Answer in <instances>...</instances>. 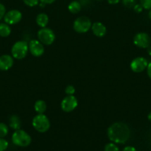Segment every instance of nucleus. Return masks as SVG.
I'll use <instances>...</instances> for the list:
<instances>
[{"label":"nucleus","mask_w":151,"mask_h":151,"mask_svg":"<svg viewBox=\"0 0 151 151\" xmlns=\"http://www.w3.org/2000/svg\"><path fill=\"white\" fill-rule=\"evenodd\" d=\"M92 23L90 19L86 16L78 17L74 21L73 29L78 33H85L91 29Z\"/></svg>","instance_id":"nucleus-6"},{"label":"nucleus","mask_w":151,"mask_h":151,"mask_svg":"<svg viewBox=\"0 0 151 151\" xmlns=\"http://www.w3.org/2000/svg\"><path fill=\"white\" fill-rule=\"evenodd\" d=\"M34 109L38 114H44L47 109V104L44 100H38L35 103Z\"/></svg>","instance_id":"nucleus-17"},{"label":"nucleus","mask_w":151,"mask_h":151,"mask_svg":"<svg viewBox=\"0 0 151 151\" xmlns=\"http://www.w3.org/2000/svg\"><path fill=\"white\" fill-rule=\"evenodd\" d=\"M36 22L38 26L40 27H46L49 22L48 16L44 13H39V14L37 15Z\"/></svg>","instance_id":"nucleus-14"},{"label":"nucleus","mask_w":151,"mask_h":151,"mask_svg":"<svg viewBox=\"0 0 151 151\" xmlns=\"http://www.w3.org/2000/svg\"><path fill=\"white\" fill-rule=\"evenodd\" d=\"M22 14L19 10H11L5 13L4 20L5 23L9 25H13L18 24L22 20Z\"/></svg>","instance_id":"nucleus-11"},{"label":"nucleus","mask_w":151,"mask_h":151,"mask_svg":"<svg viewBox=\"0 0 151 151\" xmlns=\"http://www.w3.org/2000/svg\"><path fill=\"white\" fill-rule=\"evenodd\" d=\"M38 40L44 45H51L56 39L54 32L47 27H41L37 32Z\"/></svg>","instance_id":"nucleus-5"},{"label":"nucleus","mask_w":151,"mask_h":151,"mask_svg":"<svg viewBox=\"0 0 151 151\" xmlns=\"http://www.w3.org/2000/svg\"><path fill=\"white\" fill-rule=\"evenodd\" d=\"M76 92V89L74 88L73 86L72 85H68V86L65 88V93L68 95H73Z\"/></svg>","instance_id":"nucleus-25"},{"label":"nucleus","mask_w":151,"mask_h":151,"mask_svg":"<svg viewBox=\"0 0 151 151\" xmlns=\"http://www.w3.org/2000/svg\"><path fill=\"white\" fill-rule=\"evenodd\" d=\"M148 16H149L150 19V20H151V9H150V10L149 13H148Z\"/></svg>","instance_id":"nucleus-35"},{"label":"nucleus","mask_w":151,"mask_h":151,"mask_svg":"<svg viewBox=\"0 0 151 151\" xmlns=\"http://www.w3.org/2000/svg\"><path fill=\"white\" fill-rule=\"evenodd\" d=\"M110 4H116L119 3L121 0H107Z\"/></svg>","instance_id":"nucleus-31"},{"label":"nucleus","mask_w":151,"mask_h":151,"mask_svg":"<svg viewBox=\"0 0 151 151\" xmlns=\"http://www.w3.org/2000/svg\"><path fill=\"white\" fill-rule=\"evenodd\" d=\"M28 48L30 52L34 57H40L44 52V44H41L38 40H31L28 44Z\"/></svg>","instance_id":"nucleus-10"},{"label":"nucleus","mask_w":151,"mask_h":151,"mask_svg":"<svg viewBox=\"0 0 151 151\" xmlns=\"http://www.w3.org/2000/svg\"><path fill=\"white\" fill-rule=\"evenodd\" d=\"M11 33V29H10L9 24L7 23L0 24V36L7 37Z\"/></svg>","instance_id":"nucleus-18"},{"label":"nucleus","mask_w":151,"mask_h":151,"mask_svg":"<svg viewBox=\"0 0 151 151\" xmlns=\"http://www.w3.org/2000/svg\"><path fill=\"white\" fill-rule=\"evenodd\" d=\"M133 8V10H134V11L137 13H142V10H143V9H144L143 7L141 5V4H136Z\"/></svg>","instance_id":"nucleus-27"},{"label":"nucleus","mask_w":151,"mask_h":151,"mask_svg":"<svg viewBox=\"0 0 151 151\" xmlns=\"http://www.w3.org/2000/svg\"><path fill=\"white\" fill-rule=\"evenodd\" d=\"M140 4L145 10L151 9V0H140Z\"/></svg>","instance_id":"nucleus-22"},{"label":"nucleus","mask_w":151,"mask_h":151,"mask_svg":"<svg viewBox=\"0 0 151 151\" xmlns=\"http://www.w3.org/2000/svg\"><path fill=\"white\" fill-rule=\"evenodd\" d=\"M38 5H39V7H44L46 6V4H44V3H42V2H40L39 4H38Z\"/></svg>","instance_id":"nucleus-33"},{"label":"nucleus","mask_w":151,"mask_h":151,"mask_svg":"<svg viewBox=\"0 0 151 151\" xmlns=\"http://www.w3.org/2000/svg\"><path fill=\"white\" fill-rule=\"evenodd\" d=\"M121 1L124 6L128 8H132L136 4V0H121Z\"/></svg>","instance_id":"nucleus-21"},{"label":"nucleus","mask_w":151,"mask_h":151,"mask_svg":"<svg viewBox=\"0 0 151 151\" xmlns=\"http://www.w3.org/2000/svg\"><path fill=\"white\" fill-rule=\"evenodd\" d=\"M91 29L93 31V34L96 36L99 37V38L105 36L107 32V28L105 27V25L104 24H102V22H94L92 24Z\"/></svg>","instance_id":"nucleus-13"},{"label":"nucleus","mask_w":151,"mask_h":151,"mask_svg":"<svg viewBox=\"0 0 151 151\" xmlns=\"http://www.w3.org/2000/svg\"><path fill=\"white\" fill-rule=\"evenodd\" d=\"M28 44L25 41H19L15 43L11 48V54L13 58L21 60L26 57L28 55Z\"/></svg>","instance_id":"nucleus-4"},{"label":"nucleus","mask_w":151,"mask_h":151,"mask_svg":"<svg viewBox=\"0 0 151 151\" xmlns=\"http://www.w3.org/2000/svg\"><path fill=\"white\" fill-rule=\"evenodd\" d=\"M147 53L149 55L151 56V45L147 48Z\"/></svg>","instance_id":"nucleus-32"},{"label":"nucleus","mask_w":151,"mask_h":151,"mask_svg":"<svg viewBox=\"0 0 151 151\" xmlns=\"http://www.w3.org/2000/svg\"><path fill=\"white\" fill-rule=\"evenodd\" d=\"M96 1H102V0H96Z\"/></svg>","instance_id":"nucleus-36"},{"label":"nucleus","mask_w":151,"mask_h":151,"mask_svg":"<svg viewBox=\"0 0 151 151\" xmlns=\"http://www.w3.org/2000/svg\"><path fill=\"white\" fill-rule=\"evenodd\" d=\"M147 73L148 77L150 78V79L151 80V61L150 63H148L147 66Z\"/></svg>","instance_id":"nucleus-28"},{"label":"nucleus","mask_w":151,"mask_h":151,"mask_svg":"<svg viewBox=\"0 0 151 151\" xmlns=\"http://www.w3.org/2000/svg\"><path fill=\"white\" fill-rule=\"evenodd\" d=\"M6 13V8L4 5L1 3H0V20L4 17V15Z\"/></svg>","instance_id":"nucleus-26"},{"label":"nucleus","mask_w":151,"mask_h":151,"mask_svg":"<svg viewBox=\"0 0 151 151\" xmlns=\"http://www.w3.org/2000/svg\"><path fill=\"white\" fill-rule=\"evenodd\" d=\"M109 139L116 144H124L130 137V130L127 125L123 122H114L107 129Z\"/></svg>","instance_id":"nucleus-1"},{"label":"nucleus","mask_w":151,"mask_h":151,"mask_svg":"<svg viewBox=\"0 0 151 151\" xmlns=\"http://www.w3.org/2000/svg\"><path fill=\"white\" fill-rule=\"evenodd\" d=\"M8 134V128L7 125L3 122H0V138H4Z\"/></svg>","instance_id":"nucleus-19"},{"label":"nucleus","mask_w":151,"mask_h":151,"mask_svg":"<svg viewBox=\"0 0 151 151\" xmlns=\"http://www.w3.org/2000/svg\"><path fill=\"white\" fill-rule=\"evenodd\" d=\"M78 106V100L73 95H68L61 103V109L65 112H71L75 110Z\"/></svg>","instance_id":"nucleus-8"},{"label":"nucleus","mask_w":151,"mask_h":151,"mask_svg":"<svg viewBox=\"0 0 151 151\" xmlns=\"http://www.w3.org/2000/svg\"><path fill=\"white\" fill-rule=\"evenodd\" d=\"M24 3L28 7H35L39 4V0H23Z\"/></svg>","instance_id":"nucleus-23"},{"label":"nucleus","mask_w":151,"mask_h":151,"mask_svg":"<svg viewBox=\"0 0 151 151\" xmlns=\"http://www.w3.org/2000/svg\"><path fill=\"white\" fill-rule=\"evenodd\" d=\"M147 119H148V120H149L150 122H151V112H150V113L148 114V115H147Z\"/></svg>","instance_id":"nucleus-34"},{"label":"nucleus","mask_w":151,"mask_h":151,"mask_svg":"<svg viewBox=\"0 0 151 151\" xmlns=\"http://www.w3.org/2000/svg\"><path fill=\"white\" fill-rule=\"evenodd\" d=\"M8 147V142L3 138H0V151H5Z\"/></svg>","instance_id":"nucleus-24"},{"label":"nucleus","mask_w":151,"mask_h":151,"mask_svg":"<svg viewBox=\"0 0 151 151\" xmlns=\"http://www.w3.org/2000/svg\"><path fill=\"white\" fill-rule=\"evenodd\" d=\"M133 44L139 48L147 49L151 45V38L146 32H138L133 38Z\"/></svg>","instance_id":"nucleus-7"},{"label":"nucleus","mask_w":151,"mask_h":151,"mask_svg":"<svg viewBox=\"0 0 151 151\" xmlns=\"http://www.w3.org/2000/svg\"><path fill=\"white\" fill-rule=\"evenodd\" d=\"M40 2H42L45 4H53V2L56 1V0H39Z\"/></svg>","instance_id":"nucleus-29"},{"label":"nucleus","mask_w":151,"mask_h":151,"mask_svg":"<svg viewBox=\"0 0 151 151\" xmlns=\"http://www.w3.org/2000/svg\"><path fill=\"white\" fill-rule=\"evenodd\" d=\"M9 125H10V128L15 131L20 129L21 126H22V122H21L20 118L17 115L11 116L10 118V120H9Z\"/></svg>","instance_id":"nucleus-15"},{"label":"nucleus","mask_w":151,"mask_h":151,"mask_svg":"<svg viewBox=\"0 0 151 151\" xmlns=\"http://www.w3.org/2000/svg\"><path fill=\"white\" fill-rule=\"evenodd\" d=\"M68 10L73 14L78 13L81 10V4L78 1H73L68 4Z\"/></svg>","instance_id":"nucleus-16"},{"label":"nucleus","mask_w":151,"mask_h":151,"mask_svg":"<svg viewBox=\"0 0 151 151\" xmlns=\"http://www.w3.org/2000/svg\"><path fill=\"white\" fill-rule=\"evenodd\" d=\"M13 58L9 55H3L0 57V70L7 71L13 66Z\"/></svg>","instance_id":"nucleus-12"},{"label":"nucleus","mask_w":151,"mask_h":151,"mask_svg":"<svg viewBox=\"0 0 151 151\" xmlns=\"http://www.w3.org/2000/svg\"><path fill=\"white\" fill-rule=\"evenodd\" d=\"M105 151H119V149L115 143H108L105 145Z\"/></svg>","instance_id":"nucleus-20"},{"label":"nucleus","mask_w":151,"mask_h":151,"mask_svg":"<svg viewBox=\"0 0 151 151\" xmlns=\"http://www.w3.org/2000/svg\"><path fill=\"white\" fill-rule=\"evenodd\" d=\"M123 151H137V150H136V149L134 147H133V146H127V147H124Z\"/></svg>","instance_id":"nucleus-30"},{"label":"nucleus","mask_w":151,"mask_h":151,"mask_svg":"<svg viewBox=\"0 0 151 151\" xmlns=\"http://www.w3.org/2000/svg\"><path fill=\"white\" fill-rule=\"evenodd\" d=\"M148 61L144 57H137L130 63V69L135 73H140L147 69Z\"/></svg>","instance_id":"nucleus-9"},{"label":"nucleus","mask_w":151,"mask_h":151,"mask_svg":"<svg viewBox=\"0 0 151 151\" xmlns=\"http://www.w3.org/2000/svg\"><path fill=\"white\" fill-rule=\"evenodd\" d=\"M31 137L26 131L23 130H16L12 135V142L19 147H28L31 143Z\"/></svg>","instance_id":"nucleus-3"},{"label":"nucleus","mask_w":151,"mask_h":151,"mask_svg":"<svg viewBox=\"0 0 151 151\" xmlns=\"http://www.w3.org/2000/svg\"><path fill=\"white\" fill-rule=\"evenodd\" d=\"M33 127L39 133H45L50 129V122L44 114H38L32 120Z\"/></svg>","instance_id":"nucleus-2"}]
</instances>
